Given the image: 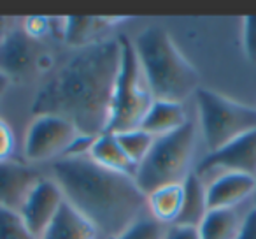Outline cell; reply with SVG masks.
I'll list each match as a JSON object with an SVG mask.
<instances>
[{
  "label": "cell",
  "instance_id": "1",
  "mask_svg": "<svg viewBox=\"0 0 256 239\" xmlns=\"http://www.w3.org/2000/svg\"><path fill=\"white\" fill-rule=\"evenodd\" d=\"M120 64V39L79 48L37 90L32 114L64 118L84 136L107 132Z\"/></svg>",
  "mask_w": 256,
  "mask_h": 239
},
{
  "label": "cell",
  "instance_id": "2",
  "mask_svg": "<svg viewBox=\"0 0 256 239\" xmlns=\"http://www.w3.org/2000/svg\"><path fill=\"white\" fill-rule=\"evenodd\" d=\"M53 174L65 200L109 239L126 232L148 207V195L134 176L102 167L88 155L58 158Z\"/></svg>",
  "mask_w": 256,
  "mask_h": 239
},
{
  "label": "cell",
  "instance_id": "3",
  "mask_svg": "<svg viewBox=\"0 0 256 239\" xmlns=\"http://www.w3.org/2000/svg\"><path fill=\"white\" fill-rule=\"evenodd\" d=\"M137 58L154 100L184 102L200 88L198 71L160 25L144 29L134 41Z\"/></svg>",
  "mask_w": 256,
  "mask_h": 239
},
{
  "label": "cell",
  "instance_id": "4",
  "mask_svg": "<svg viewBox=\"0 0 256 239\" xmlns=\"http://www.w3.org/2000/svg\"><path fill=\"white\" fill-rule=\"evenodd\" d=\"M118 39L121 43V64L114 85L112 109L107 127V132L112 134L140 129L144 116L154 102L151 86L137 58L134 41L124 36Z\"/></svg>",
  "mask_w": 256,
  "mask_h": 239
},
{
  "label": "cell",
  "instance_id": "5",
  "mask_svg": "<svg viewBox=\"0 0 256 239\" xmlns=\"http://www.w3.org/2000/svg\"><path fill=\"white\" fill-rule=\"evenodd\" d=\"M196 146V129L188 122L176 132L154 137L153 148L139 164L136 181L146 195L165 185L182 183L190 174L193 153Z\"/></svg>",
  "mask_w": 256,
  "mask_h": 239
},
{
  "label": "cell",
  "instance_id": "6",
  "mask_svg": "<svg viewBox=\"0 0 256 239\" xmlns=\"http://www.w3.org/2000/svg\"><path fill=\"white\" fill-rule=\"evenodd\" d=\"M200 130L210 151L256 130V107L242 104L216 90L200 86L195 92Z\"/></svg>",
  "mask_w": 256,
  "mask_h": 239
},
{
  "label": "cell",
  "instance_id": "7",
  "mask_svg": "<svg viewBox=\"0 0 256 239\" xmlns=\"http://www.w3.org/2000/svg\"><path fill=\"white\" fill-rule=\"evenodd\" d=\"M78 136V129L64 118L51 114L36 116L25 137L23 150L26 160L46 162L53 158H64Z\"/></svg>",
  "mask_w": 256,
  "mask_h": 239
},
{
  "label": "cell",
  "instance_id": "8",
  "mask_svg": "<svg viewBox=\"0 0 256 239\" xmlns=\"http://www.w3.org/2000/svg\"><path fill=\"white\" fill-rule=\"evenodd\" d=\"M42 50L37 37L23 29H12L0 43V74L11 81H25L37 71Z\"/></svg>",
  "mask_w": 256,
  "mask_h": 239
},
{
  "label": "cell",
  "instance_id": "9",
  "mask_svg": "<svg viewBox=\"0 0 256 239\" xmlns=\"http://www.w3.org/2000/svg\"><path fill=\"white\" fill-rule=\"evenodd\" d=\"M196 174L204 176L220 172H240V174L256 176V130L237 137L216 151H210L196 165Z\"/></svg>",
  "mask_w": 256,
  "mask_h": 239
},
{
  "label": "cell",
  "instance_id": "10",
  "mask_svg": "<svg viewBox=\"0 0 256 239\" xmlns=\"http://www.w3.org/2000/svg\"><path fill=\"white\" fill-rule=\"evenodd\" d=\"M64 202L65 195L60 185L54 179H40L32 190V193L26 197L25 204L18 213L22 214L26 227L40 239V235L54 220Z\"/></svg>",
  "mask_w": 256,
  "mask_h": 239
},
{
  "label": "cell",
  "instance_id": "11",
  "mask_svg": "<svg viewBox=\"0 0 256 239\" xmlns=\"http://www.w3.org/2000/svg\"><path fill=\"white\" fill-rule=\"evenodd\" d=\"M40 179L30 165L14 160L0 162V207L20 211Z\"/></svg>",
  "mask_w": 256,
  "mask_h": 239
},
{
  "label": "cell",
  "instance_id": "12",
  "mask_svg": "<svg viewBox=\"0 0 256 239\" xmlns=\"http://www.w3.org/2000/svg\"><path fill=\"white\" fill-rule=\"evenodd\" d=\"M256 190V176L226 172L218 174L207 185V204L209 209H235L237 204L252 195Z\"/></svg>",
  "mask_w": 256,
  "mask_h": 239
},
{
  "label": "cell",
  "instance_id": "13",
  "mask_svg": "<svg viewBox=\"0 0 256 239\" xmlns=\"http://www.w3.org/2000/svg\"><path fill=\"white\" fill-rule=\"evenodd\" d=\"M188 122V114L181 102L154 100L140 123V129L146 130L153 137H162L176 132Z\"/></svg>",
  "mask_w": 256,
  "mask_h": 239
},
{
  "label": "cell",
  "instance_id": "14",
  "mask_svg": "<svg viewBox=\"0 0 256 239\" xmlns=\"http://www.w3.org/2000/svg\"><path fill=\"white\" fill-rule=\"evenodd\" d=\"M40 239H100V232L65 200Z\"/></svg>",
  "mask_w": 256,
  "mask_h": 239
},
{
  "label": "cell",
  "instance_id": "15",
  "mask_svg": "<svg viewBox=\"0 0 256 239\" xmlns=\"http://www.w3.org/2000/svg\"><path fill=\"white\" fill-rule=\"evenodd\" d=\"M209 211L207 204V185L204 179L192 171L182 179V206L174 225L198 227Z\"/></svg>",
  "mask_w": 256,
  "mask_h": 239
},
{
  "label": "cell",
  "instance_id": "16",
  "mask_svg": "<svg viewBox=\"0 0 256 239\" xmlns=\"http://www.w3.org/2000/svg\"><path fill=\"white\" fill-rule=\"evenodd\" d=\"M88 157L93 162H96L98 165H102V167L136 178L137 165L126 157L121 144L118 143L116 134L104 132L100 136H96L92 144V150H90Z\"/></svg>",
  "mask_w": 256,
  "mask_h": 239
},
{
  "label": "cell",
  "instance_id": "17",
  "mask_svg": "<svg viewBox=\"0 0 256 239\" xmlns=\"http://www.w3.org/2000/svg\"><path fill=\"white\" fill-rule=\"evenodd\" d=\"M182 206V183L165 185L148 195V209L158 223H176Z\"/></svg>",
  "mask_w": 256,
  "mask_h": 239
},
{
  "label": "cell",
  "instance_id": "18",
  "mask_svg": "<svg viewBox=\"0 0 256 239\" xmlns=\"http://www.w3.org/2000/svg\"><path fill=\"white\" fill-rule=\"evenodd\" d=\"M240 223L235 209H209L196 228L200 239H235Z\"/></svg>",
  "mask_w": 256,
  "mask_h": 239
},
{
  "label": "cell",
  "instance_id": "19",
  "mask_svg": "<svg viewBox=\"0 0 256 239\" xmlns=\"http://www.w3.org/2000/svg\"><path fill=\"white\" fill-rule=\"evenodd\" d=\"M107 23L102 18H92V16H70L65 20V41L74 48H84L93 43H98L95 36L104 34Z\"/></svg>",
  "mask_w": 256,
  "mask_h": 239
},
{
  "label": "cell",
  "instance_id": "20",
  "mask_svg": "<svg viewBox=\"0 0 256 239\" xmlns=\"http://www.w3.org/2000/svg\"><path fill=\"white\" fill-rule=\"evenodd\" d=\"M118 143L121 144L123 151L126 153V157L139 167V164L148 157L150 150L153 148L154 137L151 134H148L142 129H134L126 130V132H118Z\"/></svg>",
  "mask_w": 256,
  "mask_h": 239
},
{
  "label": "cell",
  "instance_id": "21",
  "mask_svg": "<svg viewBox=\"0 0 256 239\" xmlns=\"http://www.w3.org/2000/svg\"><path fill=\"white\" fill-rule=\"evenodd\" d=\"M0 239H39L23 221L18 211L0 207Z\"/></svg>",
  "mask_w": 256,
  "mask_h": 239
},
{
  "label": "cell",
  "instance_id": "22",
  "mask_svg": "<svg viewBox=\"0 0 256 239\" xmlns=\"http://www.w3.org/2000/svg\"><path fill=\"white\" fill-rule=\"evenodd\" d=\"M164 225L158 223L154 218H140L126 232L116 239H164Z\"/></svg>",
  "mask_w": 256,
  "mask_h": 239
},
{
  "label": "cell",
  "instance_id": "23",
  "mask_svg": "<svg viewBox=\"0 0 256 239\" xmlns=\"http://www.w3.org/2000/svg\"><path fill=\"white\" fill-rule=\"evenodd\" d=\"M242 46L246 57L256 64V16H246L242 20Z\"/></svg>",
  "mask_w": 256,
  "mask_h": 239
},
{
  "label": "cell",
  "instance_id": "24",
  "mask_svg": "<svg viewBox=\"0 0 256 239\" xmlns=\"http://www.w3.org/2000/svg\"><path fill=\"white\" fill-rule=\"evenodd\" d=\"M14 153V134L9 123L0 118V162L11 160Z\"/></svg>",
  "mask_w": 256,
  "mask_h": 239
},
{
  "label": "cell",
  "instance_id": "25",
  "mask_svg": "<svg viewBox=\"0 0 256 239\" xmlns=\"http://www.w3.org/2000/svg\"><path fill=\"white\" fill-rule=\"evenodd\" d=\"M235 239H256V207L244 216Z\"/></svg>",
  "mask_w": 256,
  "mask_h": 239
},
{
  "label": "cell",
  "instance_id": "26",
  "mask_svg": "<svg viewBox=\"0 0 256 239\" xmlns=\"http://www.w3.org/2000/svg\"><path fill=\"white\" fill-rule=\"evenodd\" d=\"M164 239H200L198 228L186 225H172L164 234Z\"/></svg>",
  "mask_w": 256,
  "mask_h": 239
},
{
  "label": "cell",
  "instance_id": "27",
  "mask_svg": "<svg viewBox=\"0 0 256 239\" xmlns=\"http://www.w3.org/2000/svg\"><path fill=\"white\" fill-rule=\"evenodd\" d=\"M12 30L11 20L6 18V16H0V43L9 36V32Z\"/></svg>",
  "mask_w": 256,
  "mask_h": 239
},
{
  "label": "cell",
  "instance_id": "28",
  "mask_svg": "<svg viewBox=\"0 0 256 239\" xmlns=\"http://www.w3.org/2000/svg\"><path fill=\"white\" fill-rule=\"evenodd\" d=\"M8 86H9V79L6 78L4 74H0V97L4 95V92L8 90Z\"/></svg>",
  "mask_w": 256,
  "mask_h": 239
},
{
  "label": "cell",
  "instance_id": "29",
  "mask_svg": "<svg viewBox=\"0 0 256 239\" xmlns=\"http://www.w3.org/2000/svg\"><path fill=\"white\" fill-rule=\"evenodd\" d=\"M254 195H256V190H254Z\"/></svg>",
  "mask_w": 256,
  "mask_h": 239
}]
</instances>
